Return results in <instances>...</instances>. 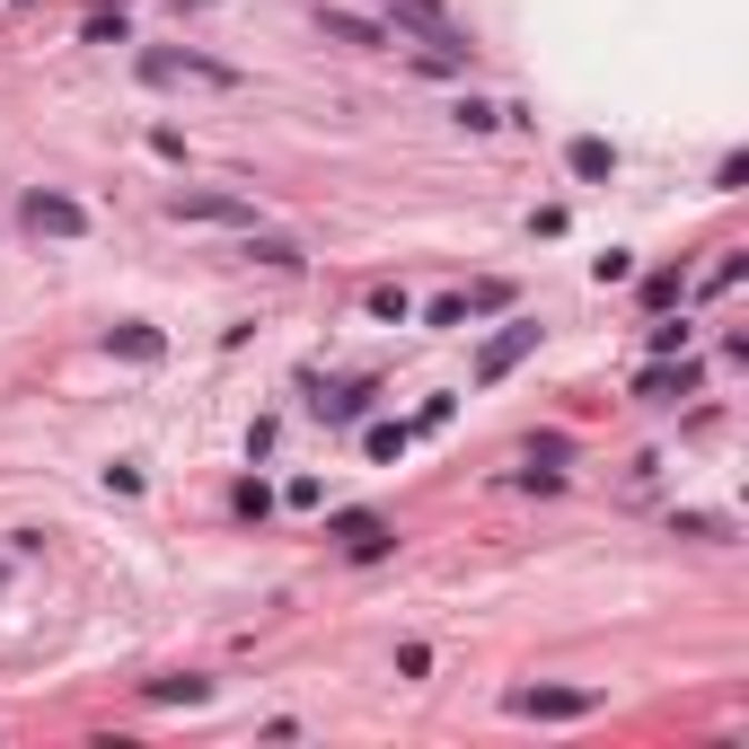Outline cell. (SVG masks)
I'll list each match as a JSON object with an SVG mask.
<instances>
[{"mask_svg":"<svg viewBox=\"0 0 749 749\" xmlns=\"http://www.w3.org/2000/svg\"><path fill=\"white\" fill-rule=\"evenodd\" d=\"M679 300H688V273H679V264H661V273L643 282V309H679Z\"/></svg>","mask_w":749,"mask_h":749,"instance_id":"obj_13","label":"cell"},{"mask_svg":"<svg viewBox=\"0 0 749 749\" xmlns=\"http://www.w3.org/2000/svg\"><path fill=\"white\" fill-rule=\"evenodd\" d=\"M565 159H573V177H582V186H600V177H618V150H609V141H591V132H582V141H573Z\"/></svg>","mask_w":749,"mask_h":749,"instance_id":"obj_12","label":"cell"},{"mask_svg":"<svg viewBox=\"0 0 749 749\" xmlns=\"http://www.w3.org/2000/svg\"><path fill=\"white\" fill-rule=\"evenodd\" d=\"M116 353H124V362H159L168 344H159V327H116Z\"/></svg>","mask_w":749,"mask_h":749,"instance_id":"obj_15","label":"cell"},{"mask_svg":"<svg viewBox=\"0 0 749 749\" xmlns=\"http://www.w3.org/2000/svg\"><path fill=\"white\" fill-rule=\"evenodd\" d=\"M450 124H468V132H495V124H502V107H495V98H459V107H450Z\"/></svg>","mask_w":749,"mask_h":749,"instance_id":"obj_17","label":"cell"},{"mask_svg":"<svg viewBox=\"0 0 749 749\" xmlns=\"http://www.w3.org/2000/svg\"><path fill=\"white\" fill-rule=\"evenodd\" d=\"M406 441H415V423H371V432H362V450H371V459H397Z\"/></svg>","mask_w":749,"mask_h":749,"instance_id":"obj_16","label":"cell"},{"mask_svg":"<svg viewBox=\"0 0 749 749\" xmlns=\"http://www.w3.org/2000/svg\"><path fill=\"white\" fill-rule=\"evenodd\" d=\"M379 18H388V36L406 27V36H415V44H432V53H477V44H468V27H459L441 0H379Z\"/></svg>","mask_w":749,"mask_h":749,"instance_id":"obj_2","label":"cell"},{"mask_svg":"<svg viewBox=\"0 0 749 749\" xmlns=\"http://www.w3.org/2000/svg\"><path fill=\"white\" fill-rule=\"evenodd\" d=\"M520 353H538V318H511V327H502L495 344L477 353V379H502L511 362H520Z\"/></svg>","mask_w":749,"mask_h":749,"instance_id":"obj_8","label":"cell"},{"mask_svg":"<svg viewBox=\"0 0 749 749\" xmlns=\"http://www.w3.org/2000/svg\"><path fill=\"white\" fill-rule=\"evenodd\" d=\"M327 538H344V556H379V547H388V520H379V511H336Z\"/></svg>","mask_w":749,"mask_h":749,"instance_id":"obj_9","label":"cell"},{"mask_svg":"<svg viewBox=\"0 0 749 749\" xmlns=\"http://www.w3.org/2000/svg\"><path fill=\"white\" fill-rule=\"evenodd\" d=\"M697 362H688V353H661V362H652V371L635 379V397H643V406H679V397H697Z\"/></svg>","mask_w":749,"mask_h":749,"instance_id":"obj_6","label":"cell"},{"mask_svg":"<svg viewBox=\"0 0 749 749\" xmlns=\"http://www.w3.org/2000/svg\"><path fill=\"white\" fill-rule=\"evenodd\" d=\"M688 344H697V327H688V318H679V327H652V353H688Z\"/></svg>","mask_w":749,"mask_h":749,"instance_id":"obj_19","label":"cell"},{"mask_svg":"<svg viewBox=\"0 0 749 749\" xmlns=\"http://www.w3.org/2000/svg\"><path fill=\"white\" fill-rule=\"evenodd\" d=\"M371 379H353V388H336V397H309V406H318V415H327V423H362V415H371Z\"/></svg>","mask_w":749,"mask_h":749,"instance_id":"obj_10","label":"cell"},{"mask_svg":"<svg viewBox=\"0 0 749 749\" xmlns=\"http://www.w3.org/2000/svg\"><path fill=\"white\" fill-rule=\"evenodd\" d=\"M248 264H264V273H300V248H291V239H273V230H248Z\"/></svg>","mask_w":749,"mask_h":749,"instance_id":"obj_11","label":"cell"},{"mask_svg":"<svg viewBox=\"0 0 749 749\" xmlns=\"http://www.w3.org/2000/svg\"><path fill=\"white\" fill-rule=\"evenodd\" d=\"M212 679H150V706H203Z\"/></svg>","mask_w":749,"mask_h":749,"instance_id":"obj_14","label":"cell"},{"mask_svg":"<svg viewBox=\"0 0 749 749\" xmlns=\"http://www.w3.org/2000/svg\"><path fill=\"white\" fill-rule=\"evenodd\" d=\"M309 27H318L327 44H353V53H379V44H397V36H388V18H362V9H327V0L309 9Z\"/></svg>","mask_w":749,"mask_h":749,"instance_id":"obj_5","label":"cell"},{"mask_svg":"<svg viewBox=\"0 0 749 749\" xmlns=\"http://www.w3.org/2000/svg\"><path fill=\"white\" fill-rule=\"evenodd\" d=\"M141 80L150 89H239V62H212V53H177V44H150L141 53Z\"/></svg>","mask_w":749,"mask_h":749,"instance_id":"obj_1","label":"cell"},{"mask_svg":"<svg viewBox=\"0 0 749 749\" xmlns=\"http://www.w3.org/2000/svg\"><path fill=\"white\" fill-rule=\"evenodd\" d=\"M168 212L177 221H203V230H256V194H221V186H177Z\"/></svg>","mask_w":749,"mask_h":749,"instance_id":"obj_3","label":"cell"},{"mask_svg":"<svg viewBox=\"0 0 749 749\" xmlns=\"http://www.w3.org/2000/svg\"><path fill=\"white\" fill-rule=\"evenodd\" d=\"M679 538H732V520H715V511H679Z\"/></svg>","mask_w":749,"mask_h":749,"instance_id":"obj_18","label":"cell"},{"mask_svg":"<svg viewBox=\"0 0 749 749\" xmlns=\"http://www.w3.org/2000/svg\"><path fill=\"white\" fill-rule=\"evenodd\" d=\"M511 715H529V723H582V715H600V688H511Z\"/></svg>","mask_w":749,"mask_h":749,"instance_id":"obj_4","label":"cell"},{"mask_svg":"<svg viewBox=\"0 0 749 749\" xmlns=\"http://www.w3.org/2000/svg\"><path fill=\"white\" fill-rule=\"evenodd\" d=\"M27 230H44V239H80L89 212H80L71 194H44V186H36V194H27Z\"/></svg>","mask_w":749,"mask_h":749,"instance_id":"obj_7","label":"cell"},{"mask_svg":"<svg viewBox=\"0 0 749 749\" xmlns=\"http://www.w3.org/2000/svg\"><path fill=\"white\" fill-rule=\"evenodd\" d=\"M406 309H415L406 291H371V318H388V327H406Z\"/></svg>","mask_w":749,"mask_h":749,"instance_id":"obj_20","label":"cell"}]
</instances>
